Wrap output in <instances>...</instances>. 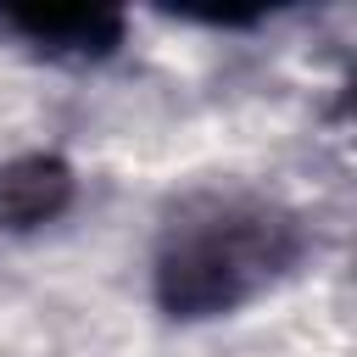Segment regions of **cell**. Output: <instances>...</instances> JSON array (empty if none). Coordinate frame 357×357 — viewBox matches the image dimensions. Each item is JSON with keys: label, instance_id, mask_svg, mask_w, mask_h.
I'll return each instance as SVG.
<instances>
[{"label": "cell", "instance_id": "obj_1", "mask_svg": "<svg viewBox=\"0 0 357 357\" xmlns=\"http://www.w3.org/2000/svg\"><path fill=\"white\" fill-rule=\"evenodd\" d=\"M307 251L296 212L245 190L190 195L156 245V301L173 318H223L273 290Z\"/></svg>", "mask_w": 357, "mask_h": 357}, {"label": "cell", "instance_id": "obj_2", "mask_svg": "<svg viewBox=\"0 0 357 357\" xmlns=\"http://www.w3.org/2000/svg\"><path fill=\"white\" fill-rule=\"evenodd\" d=\"M0 39L45 61H100L123 45L112 6H0Z\"/></svg>", "mask_w": 357, "mask_h": 357}, {"label": "cell", "instance_id": "obj_3", "mask_svg": "<svg viewBox=\"0 0 357 357\" xmlns=\"http://www.w3.org/2000/svg\"><path fill=\"white\" fill-rule=\"evenodd\" d=\"M73 201V167L61 156H11L0 162V229L6 234H22V229H39L50 218H61Z\"/></svg>", "mask_w": 357, "mask_h": 357}]
</instances>
